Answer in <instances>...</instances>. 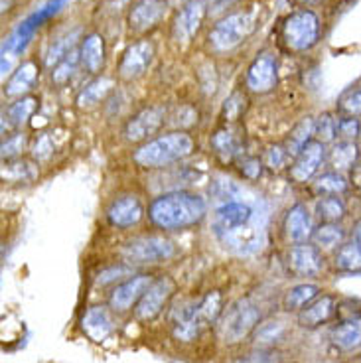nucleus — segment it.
<instances>
[{
    "label": "nucleus",
    "instance_id": "13",
    "mask_svg": "<svg viewBox=\"0 0 361 363\" xmlns=\"http://www.w3.org/2000/svg\"><path fill=\"white\" fill-rule=\"evenodd\" d=\"M152 282L154 279L150 274H136L133 279L121 282L117 289L111 292V296H109L111 308L115 310V312H128V310L133 308L135 302L143 298V294L150 289Z\"/></svg>",
    "mask_w": 361,
    "mask_h": 363
},
{
    "label": "nucleus",
    "instance_id": "39",
    "mask_svg": "<svg viewBox=\"0 0 361 363\" xmlns=\"http://www.w3.org/2000/svg\"><path fill=\"white\" fill-rule=\"evenodd\" d=\"M338 109L342 111L345 117H361V87L345 91L338 101Z\"/></svg>",
    "mask_w": 361,
    "mask_h": 363
},
{
    "label": "nucleus",
    "instance_id": "19",
    "mask_svg": "<svg viewBox=\"0 0 361 363\" xmlns=\"http://www.w3.org/2000/svg\"><path fill=\"white\" fill-rule=\"evenodd\" d=\"M290 269L300 277H318L322 271V255L316 245H294L289 251Z\"/></svg>",
    "mask_w": 361,
    "mask_h": 363
},
{
    "label": "nucleus",
    "instance_id": "27",
    "mask_svg": "<svg viewBox=\"0 0 361 363\" xmlns=\"http://www.w3.org/2000/svg\"><path fill=\"white\" fill-rule=\"evenodd\" d=\"M312 136H314V121L310 117L302 118L296 127L292 128V133H290L289 138H287V143H284L287 152H289L290 156H296L298 152L312 140Z\"/></svg>",
    "mask_w": 361,
    "mask_h": 363
},
{
    "label": "nucleus",
    "instance_id": "11",
    "mask_svg": "<svg viewBox=\"0 0 361 363\" xmlns=\"http://www.w3.org/2000/svg\"><path fill=\"white\" fill-rule=\"evenodd\" d=\"M294 158L296 160L290 168V178L298 184H304V182L312 180L320 170V166L326 158V148L320 140L312 138Z\"/></svg>",
    "mask_w": 361,
    "mask_h": 363
},
{
    "label": "nucleus",
    "instance_id": "49",
    "mask_svg": "<svg viewBox=\"0 0 361 363\" xmlns=\"http://www.w3.org/2000/svg\"><path fill=\"white\" fill-rule=\"evenodd\" d=\"M353 241H355L361 249V219L355 223V229H353Z\"/></svg>",
    "mask_w": 361,
    "mask_h": 363
},
{
    "label": "nucleus",
    "instance_id": "41",
    "mask_svg": "<svg viewBox=\"0 0 361 363\" xmlns=\"http://www.w3.org/2000/svg\"><path fill=\"white\" fill-rule=\"evenodd\" d=\"M360 121L355 117H343L338 118V136L342 140H350V143H355V138L360 136Z\"/></svg>",
    "mask_w": 361,
    "mask_h": 363
},
{
    "label": "nucleus",
    "instance_id": "15",
    "mask_svg": "<svg viewBox=\"0 0 361 363\" xmlns=\"http://www.w3.org/2000/svg\"><path fill=\"white\" fill-rule=\"evenodd\" d=\"M164 115L166 111L164 107H150V109L140 111L138 115L130 118L125 127V136L130 143H138V140H145L154 133H158V128L162 127Z\"/></svg>",
    "mask_w": 361,
    "mask_h": 363
},
{
    "label": "nucleus",
    "instance_id": "4",
    "mask_svg": "<svg viewBox=\"0 0 361 363\" xmlns=\"http://www.w3.org/2000/svg\"><path fill=\"white\" fill-rule=\"evenodd\" d=\"M261 310L251 298H239L226 310L219 320V336L226 344H237L259 326Z\"/></svg>",
    "mask_w": 361,
    "mask_h": 363
},
{
    "label": "nucleus",
    "instance_id": "47",
    "mask_svg": "<svg viewBox=\"0 0 361 363\" xmlns=\"http://www.w3.org/2000/svg\"><path fill=\"white\" fill-rule=\"evenodd\" d=\"M52 150H54V145H52L50 136H40L36 146H34V156H36V158H48V156L52 155Z\"/></svg>",
    "mask_w": 361,
    "mask_h": 363
},
{
    "label": "nucleus",
    "instance_id": "29",
    "mask_svg": "<svg viewBox=\"0 0 361 363\" xmlns=\"http://www.w3.org/2000/svg\"><path fill=\"white\" fill-rule=\"evenodd\" d=\"M111 89H113V79H109V77L95 79L89 85H85V89L77 95V105L79 107H93V105H97L105 99Z\"/></svg>",
    "mask_w": 361,
    "mask_h": 363
},
{
    "label": "nucleus",
    "instance_id": "30",
    "mask_svg": "<svg viewBox=\"0 0 361 363\" xmlns=\"http://www.w3.org/2000/svg\"><path fill=\"white\" fill-rule=\"evenodd\" d=\"M211 145L216 148V155L221 158V160H231L233 156L239 155V148H241V143L239 138L235 135L233 130L229 128H221L217 130L213 138H211Z\"/></svg>",
    "mask_w": 361,
    "mask_h": 363
},
{
    "label": "nucleus",
    "instance_id": "3",
    "mask_svg": "<svg viewBox=\"0 0 361 363\" xmlns=\"http://www.w3.org/2000/svg\"><path fill=\"white\" fill-rule=\"evenodd\" d=\"M191 150H194L191 136L184 130H176V133L158 136L143 145L133 158L143 168H164L168 164L178 162L182 158L190 156Z\"/></svg>",
    "mask_w": 361,
    "mask_h": 363
},
{
    "label": "nucleus",
    "instance_id": "26",
    "mask_svg": "<svg viewBox=\"0 0 361 363\" xmlns=\"http://www.w3.org/2000/svg\"><path fill=\"white\" fill-rule=\"evenodd\" d=\"M357 162V145L350 140H340L338 145L330 150V164L334 168V172H345L353 170V166Z\"/></svg>",
    "mask_w": 361,
    "mask_h": 363
},
{
    "label": "nucleus",
    "instance_id": "2",
    "mask_svg": "<svg viewBox=\"0 0 361 363\" xmlns=\"http://www.w3.org/2000/svg\"><path fill=\"white\" fill-rule=\"evenodd\" d=\"M208 213L206 200L191 191H168L148 208V218L160 229H184L199 223Z\"/></svg>",
    "mask_w": 361,
    "mask_h": 363
},
{
    "label": "nucleus",
    "instance_id": "40",
    "mask_svg": "<svg viewBox=\"0 0 361 363\" xmlns=\"http://www.w3.org/2000/svg\"><path fill=\"white\" fill-rule=\"evenodd\" d=\"M284 336V324L282 322H267L261 328H257V334H255V342L257 344H274Z\"/></svg>",
    "mask_w": 361,
    "mask_h": 363
},
{
    "label": "nucleus",
    "instance_id": "50",
    "mask_svg": "<svg viewBox=\"0 0 361 363\" xmlns=\"http://www.w3.org/2000/svg\"><path fill=\"white\" fill-rule=\"evenodd\" d=\"M298 4H316V2H322V0H296Z\"/></svg>",
    "mask_w": 361,
    "mask_h": 363
},
{
    "label": "nucleus",
    "instance_id": "10",
    "mask_svg": "<svg viewBox=\"0 0 361 363\" xmlns=\"http://www.w3.org/2000/svg\"><path fill=\"white\" fill-rule=\"evenodd\" d=\"M154 57V45L148 40H140L136 44L128 45L127 52L123 54L121 65H118V75L125 82L138 79L143 73L150 67Z\"/></svg>",
    "mask_w": 361,
    "mask_h": 363
},
{
    "label": "nucleus",
    "instance_id": "32",
    "mask_svg": "<svg viewBox=\"0 0 361 363\" xmlns=\"http://www.w3.org/2000/svg\"><path fill=\"white\" fill-rule=\"evenodd\" d=\"M312 190L316 191L320 198L322 196H340V194L348 191V180L340 172H326L314 182Z\"/></svg>",
    "mask_w": 361,
    "mask_h": 363
},
{
    "label": "nucleus",
    "instance_id": "7",
    "mask_svg": "<svg viewBox=\"0 0 361 363\" xmlns=\"http://www.w3.org/2000/svg\"><path fill=\"white\" fill-rule=\"evenodd\" d=\"M176 255V247L164 237H138L128 241L123 249V257L130 263H162Z\"/></svg>",
    "mask_w": 361,
    "mask_h": 363
},
{
    "label": "nucleus",
    "instance_id": "20",
    "mask_svg": "<svg viewBox=\"0 0 361 363\" xmlns=\"http://www.w3.org/2000/svg\"><path fill=\"white\" fill-rule=\"evenodd\" d=\"M83 332L93 340V342H103L107 340L109 334L113 332V318L109 314L105 306H93L85 312L82 320Z\"/></svg>",
    "mask_w": 361,
    "mask_h": 363
},
{
    "label": "nucleus",
    "instance_id": "17",
    "mask_svg": "<svg viewBox=\"0 0 361 363\" xmlns=\"http://www.w3.org/2000/svg\"><path fill=\"white\" fill-rule=\"evenodd\" d=\"M166 2L164 0H138L130 9L128 14V24L135 32H146L154 28L166 14Z\"/></svg>",
    "mask_w": 361,
    "mask_h": 363
},
{
    "label": "nucleus",
    "instance_id": "16",
    "mask_svg": "<svg viewBox=\"0 0 361 363\" xmlns=\"http://www.w3.org/2000/svg\"><path fill=\"white\" fill-rule=\"evenodd\" d=\"M143 213H145V208L136 196H123L113 201L107 209L109 223L118 229L136 225L143 219Z\"/></svg>",
    "mask_w": 361,
    "mask_h": 363
},
{
    "label": "nucleus",
    "instance_id": "34",
    "mask_svg": "<svg viewBox=\"0 0 361 363\" xmlns=\"http://www.w3.org/2000/svg\"><path fill=\"white\" fill-rule=\"evenodd\" d=\"M335 269L345 272L361 271V249L355 241L340 247V251L335 255Z\"/></svg>",
    "mask_w": 361,
    "mask_h": 363
},
{
    "label": "nucleus",
    "instance_id": "25",
    "mask_svg": "<svg viewBox=\"0 0 361 363\" xmlns=\"http://www.w3.org/2000/svg\"><path fill=\"white\" fill-rule=\"evenodd\" d=\"M38 79V65L34 62H24L20 65L16 72L12 73L10 82L6 83V95L9 97H18L24 95L28 91L34 87V83Z\"/></svg>",
    "mask_w": 361,
    "mask_h": 363
},
{
    "label": "nucleus",
    "instance_id": "14",
    "mask_svg": "<svg viewBox=\"0 0 361 363\" xmlns=\"http://www.w3.org/2000/svg\"><path fill=\"white\" fill-rule=\"evenodd\" d=\"M277 60L271 54H261L247 69V87L253 93H269L277 87Z\"/></svg>",
    "mask_w": 361,
    "mask_h": 363
},
{
    "label": "nucleus",
    "instance_id": "28",
    "mask_svg": "<svg viewBox=\"0 0 361 363\" xmlns=\"http://www.w3.org/2000/svg\"><path fill=\"white\" fill-rule=\"evenodd\" d=\"M318 289L316 284H296V286H292L287 294H284V300H282V304H284V308L287 310H300L308 306L312 300L316 298Z\"/></svg>",
    "mask_w": 361,
    "mask_h": 363
},
{
    "label": "nucleus",
    "instance_id": "38",
    "mask_svg": "<svg viewBox=\"0 0 361 363\" xmlns=\"http://www.w3.org/2000/svg\"><path fill=\"white\" fill-rule=\"evenodd\" d=\"M36 176H38V170L34 168V164H30V162L6 164V166H4V170H2V178H4V180L30 182V180H34Z\"/></svg>",
    "mask_w": 361,
    "mask_h": 363
},
{
    "label": "nucleus",
    "instance_id": "12",
    "mask_svg": "<svg viewBox=\"0 0 361 363\" xmlns=\"http://www.w3.org/2000/svg\"><path fill=\"white\" fill-rule=\"evenodd\" d=\"M206 18V4L204 0H191L178 12V16L172 24V38L176 44H188Z\"/></svg>",
    "mask_w": 361,
    "mask_h": 363
},
{
    "label": "nucleus",
    "instance_id": "45",
    "mask_svg": "<svg viewBox=\"0 0 361 363\" xmlns=\"http://www.w3.org/2000/svg\"><path fill=\"white\" fill-rule=\"evenodd\" d=\"M24 145H26V136L24 135H14L10 136L9 140L2 145V156L4 158H12V156H16L24 148Z\"/></svg>",
    "mask_w": 361,
    "mask_h": 363
},
{
    "label": "nucleus",
    "instance_id": "6",
    "mask_svg": "<svg viewBox=\"0 0 361 363\" xmlns=\"http://www.w3.org/2000/svg\"><path fill=\"white\" fill-rule=\"evenodd\" d=\"M320 36V22L312 10H298L284 18L282 40L292 52H308L314 48Z\"/></svg>",
    "mask_w": 361,
    "mask_h": 363
},
{
    "label": "nucleus",
    "instance_id": "37",
    "mask_svg": "<svg viewBox=\"0 0 361 363\" xmlns=\"http://www.w3.org/2000/svg\"><path fill=\"white\" fill-rule=\"evenodd\" d=\"M314 136L322 145L332 143L338 136V118H334V115H330V113H322L314 121Z\"/></svg>",
    "mask_w": 361,
    "mask_h": 363
},
{
    "label": "nucleus",
    "instance_id": "46",
    "mask_svg": "<svg viewBox=\"0 0 361 363\" xmlns=\"http://www.w3.org/2000/svg\"><path fill=\"white\" fill-rule=\"evenodd\" d=\"M241 172L247 180H257L262 174V162L259 158H245L241 160Z\"/></svg>",
    "mask_w": 361,
    "mask_h": 363
},
{
    "label": "nucleus",
    "instance_id": "23",
    "mask_svg": "<svg viewBox=\"0 0 361 363\" xmlns=\"http://www.w3.org/2000/svg\"><path fill=\"white\" fill-rule=\"evenodd\" d=\"M335 300L334 296H322V298L314 300L312 304H308L300 310L298 314V322L302 328H318L320 324L328 322L332 314H334Z\"/></svg>",
    "mask_w": 361,
    "mask_h": 363
},
{
    "label": "nucleus",
    "instance_id": "22",
    "mask_svg": "<svg viewBox=\"0 0 361 363\" xmlns=\"http://www.w3.org/2000/svg\"><path fill=\"white\" fill-rule=\"evenodd\" d=\"M208 326V322L201 318L198 306L194 304L191 308L182 310L178 320L174 322V336L182 342H191L201 334V330Z\"/></svg>",
    "mask_w": 361,
    "mask_h": 363
},
{
    "label": "nucleus",
    "instance_id": "42",
    "mask_svg": "<svg viewBox=\"0 0 361 363\" xmlns=\"http://www.w3.org/2000/svg\"><path fill=\"white\" fill-rule=\"evenodd\" d=\"M289 152H287V148L280 145H274V146H269L267 148V152H265V164L271 168V170H279L284 166L287 162V158H289Z\"/></svg>",
    "mask_w": 361,
    "mask_h": 363
},
{
    "label": "nucleus",
    "instance_id": "43",
    "mask_svg": "<svg viewBox=\"0 0 361 363\" xmlns=\"http://www.w3.org/2000/svg\"><path fill=\"white\" fill-rule=\"evenodd\" d=\"M233 363H280V355L277 352H271V350H259V352L235 359Z\"/></svg>",
    "mask_w": 361,
    "mask_h": 363
},
{
    "label": "nucleus",
    "instance_id": "44",
    "mask_svg": "<svg viewBox=\"0 0 361 363\" xmlns=\"http://www.w3.org/2000/svg\"><path fill=\"white\" fill-rule=\"evenodd\" d=\"M243 107H245V99L239 95V93H233L229 99L226 101V105H223V115L227 118H237L241 113H243Z\"/></svg>",
    "mask_w": 361,
    "mask_h": 363
},
{
    "label": "nucleus",
    "instance_id": "35",
    "mask_svg": "<svg viewBox=\"0 0 361 363\" xmlns=\"http://www.w3.org/2000/svg\"><path fill=\"white\" fill-rule=\"evenodd\" d=\"M38 107V101L34 97H22L16 103H12L6 111L9 115V121L14 125V127H22L26 123L28 118L34 115V111Z\"/></svg>",
    "mask_w": 361,
    "mask_h": 363
},
{
    "label": "nucleus",
    "instance_id": "18",
    "mask_svg": "<svg viewBox=\"0 0 361 363\" xmlns=\"http://www.w3.org/2000/svg\"><path fill=\"white\" fill-rule=\"evenodd\" d=\"M284 233L287 239L292 243H306L308 239L312 237V218L310 211L304 203H296L289 209L287 218H284Z\"/></svg>",
    "mask_w": 361,
    "mask_h": 363
},
{
    "label": "nucleus",
    "instance_id": "36",
    "mask_svg": "<svg viewBox=\"0 0 361 363\" xmlns=\"http://www.w3.org/2000/svg\"><path fill=\"white\" fill-rule=\"evenodd\" d=\"M79 60H82V54H77L75 50H72L60 64L55 65V69L52 72V79H54L55 85H65V83L72 79L73 73L77 69Z\"/></svg>",
    "mask_w": 361,
    "mask_h": 363
},
{
    "label": "nucleus",
    "instance_id": "21",
    "mask_svg": "<svg viewBox=\"0 0 361 363\" xmlns=\"http://www.w3.org/2000/svg\"><path fill=\"white\" fill-rule=\"evenodd\" d=\"M332 344L342 352H353L361 347V318L353 316L350 320H343L332 330Z\"/></svg>",
    "mask_w": 361,
    "mask_h": 363
},
{
    "label": "nucleus",
    "instance_id": "31",
    "mask_svg": "<svg viewBox=\"0 0 361 363\" xmlns=\"http://www.w3.org/2000/svg\"><path fill=\"white\" fill-rule=\"evenodd\" d=\"M312 239H314L318 249H334V247L343 243L345 231L338 223H322V225L314 229Z\"/></svg>",
    "mask_w": 361,
    "mask_h": 363
},
{
    "label": "nucleus",
    "instance_id": "33",
    "mask_svg": "<svg viewBox=\"0 0 361 363\" xmlns=\"http://www.w3.org/2000/svg\"><path fill=\"white\" fill-rule=\"evenodd\" d=\"M316 213L324 223H338L345 216V203L338 196H322L316 203Z\"/></svg>",
    "mask_w": 361,
    "mask_h": 363
},
{
    "label": "nucleus",
    "instance_id": "48",
    "mask_svg": "<svg viewBox=\"0 0 361 363\" xmlns=\"http://www.w3.org/2000/svg\"><path fill=\"white\" fill-rule=\"evenodd\" d=\"M352 182L361 190V166H353V170H352Z\"/></svg>",
    "mask_w": 361,
    "mask_h": 363
},
{
    "label": "nucleus",
    "instance_id": "5",
    "mask_svg": "<svg viewBox=\"0 0 361 363\" xmlns=\"http://www.w3.org/2000/svg\"><path fill=\"white\" fill-rule=\"evenodd\" d=\"M255 18L251 12H235L221 18L209 32V48L216 54L231 52L253 34Z\"/></svg>",
    "mask_w": 361,
    "mask_h": 363
},
{
    "label": "nucleus",
    "instance_id": "1",
    "mask_svg": "<svg viewBox=\"0 0 361 363\" xmlns=\"http://www.w3.org/2000/svg\"><path fill=\"white\" fill-rule=\"evenodd\" d=\"M213 233L227 251L253 255L261 251L267 237L269 209L261 196L247 186L219 178L211 184Z\"/></svg>",
    "mask_w": 361,
    "mask_h": 363
},
{
    "label": "nucleus",
    "instance_id": "8",
    "mask_svg": "<svg viewBox=\"0 0 361 363\" xmlns=\"http://www.w3.org/2000/svg\"><path fill=\"white\" fill-rule=\"evenodd\" d=\"M62 4H64V0H50L44 9H40L38 12H34L32 16H28V18L16 28V32L4 42L2 52H4V54H6V52L20 54V52L28 45V42L32 40V36H34V32H36L38 28L42 26L48 18H52L55 12L62 9Z\"/></svg>",
    "mask_w": 361,
    "mask_h": 363
},
{
    "label": "nucleus",
    "instance_id": "9",
    "mask_svg": "<svg viewBox=\"0 0 361 363\" xmlns=\"http://www.w3.org/2000/svg\"><path fill=\"white\" fill-rule=\"evenodd\" d=\"M174 291H176V282L170 277H160L158 281H154L136 304V318L143 322L154 320L162 312L164 304L170 300Z\"/></svg>",
    "mask_w": 361,
    "mask_h": 363
},
{
    "label": "nucleus",
    "instance_id": "24",
    "mask_svg": "<svg viewBox=\"0 0 361 363\" xmlns=\"http://www.w3.org/2000/svg\"><path fill=\"white\" fill-rule=\"evenodd\" d=\"M82 64L89 73H99L105 65V42L99 34H89L83 40L82 50Z\"/></svg>",
    "mask_w": 361,
    "mask_h": 363
}]
</instances>
